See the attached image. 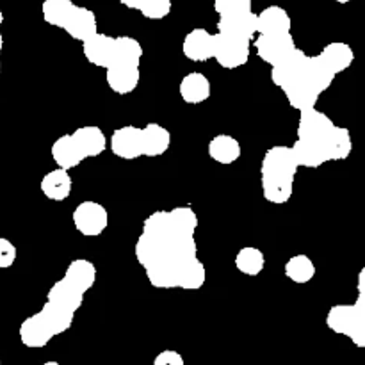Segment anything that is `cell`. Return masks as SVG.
<instances>
[{
	"mask_svg": "<svg viewBox=\"0 0 365 365\" xmlns=\"http://www.w3.org/2000/svg\"><path fill=\"white\" fill-rule=\"evenodd\" d=\"M198 216L191 207L157 210L143 223L135 259L152 287L198 291L205 284V266L198 259L195 232Z\"/></svg>",
	"mask_w": 365,
	"mask_h": 365,
	"instance_id": "6da1fadb",
	"label": "cell"
},
{
	"mask_svg": "<svg viewBox=\"0 0 365 365\" xmlns=\"http://www.w3.org/2000/svg\"><path fill=\"white\" fill-rule=\"evenodd\" d=\"M364 274H359V298L353 305H334L327 316V327L339 335H346L355 342L356 348L365 346V302H364Z\"/></svg>",
	"mask_w": 365,
	"mask_h": 365,
	"instance_id": "7a4b0ae2",
	"label": "cell"
},
{
	"mask_svg": "<svg viewBox=\"0 0 365 365\" xmlns=\"http://www.w3.org/2000/svg\"><path fill=\"white\" fill-rule=\"evenodd\" d=\"M250 43L245 39L232 38V36L216 32L212 39V59L227 70H235L248 63Z\"/></svg>",
	"mask_w": 365,
	"mask_h": 365,
	"instance_id": "3957f363",
	"label": "cell"
},
{
	"mask_svg": "<svg viewBox=\"0 0 365 365\" xmlns=\"http://www.w3.org/2000/svg\"><path fill=\"white\" fill-rule=\"evenodd\" d=\"M71 220H73L75 230L78 234H82L84 237H98L109 225V212L102 203L86 200L75 207Z\"/></svg>",
	"mask_w": 365,
	"mask_h": 365,
	"instance_id": "277c9868",
	"label": "cell"
},
{
	"mask_svg": "<svg viewBox=\"0 0 365 365\" xmlns=\"http://www.w3.org/2000/svg\"><path fill=\"white\" fill-rule=\"evenodd\" d=\"M253 46H255L257 56L264 63L274 66L296 48V43L291 32L287 34H259V38L253 41Z\"/></svg>",
	"mask_w": 365,
	"mask_h": 365,
	"instance_id": "5b68a950",
	"label": "cell"
},
{
	"mask_svg": "<svg viewBox=\"0 0 365 365\" xmlns=\"http://www.w3.org/2000/svg\"><path fill=\"white\" fill-rule=\"evenodd\" d=\"M106 81L107 86L118 95H128L138 88L141 81V70L138 63H121V61H113L106 68Z\"/></svg>",
	"mask_w": 365,
	"mask_h": 365,
	"instance_id": "8992f818",
	"label": "cell"
},
{
	"mask_svg": "<svg viewBox=\"0 0 365 365\" xmlns=\"http://www.w3.org/2000/svg\"><path fill=\"white\" fill-rule=\"evenodd\" d=\"M299 164L296 160L294 152L291 146L277 145L271 146L264 153L262 164H260V175H289L296 177Z\"/></svg>",
	"mask_w": 365,
	"mask_h": 365,
	"instance_id": "52a82bcc",
	"label": "cell"
},
{
	"mask_svg": "<svg viewBox=\"0 0 365 365\" xmlns=\"http://www.w3.org/2000/svg\"><path fill=\"white\" fill-rule=\"evenodd\" d=\"M216 27L221 34L245 39V41H252L255 34H259L257 32V13H253L252 9L241 11V13L221 14Z\"/></svg>",
	"mask_w": 365,
	"mask_h": 365,
	"instance_id": "ba28073f",
	"label": "cell"
},
{
	"mask_svg": "<svg viewBox=\"0 0 365 365\" xmlns=\"http://www.w3.org/2000/svg\"><path fill=\"white\" fill-rule=\"evenodd\" d=\"M110 152L123 160H132L143 157L141 146V128L134 125H125L116 128L109 139Z\"/></svg>",
	"mask_w": 365,
	"mask_h": 365,
	"instance_id": "9c48e42d",
	"label": "cell"
},
{
	"mask_svg": "<svg viewBox=\"0 0 365 365\" xmlns=\"http://www.w3.org/2000/svg\"><path fill=\"white\" fill-rule=\"evenodd\" d=\"M299 121H298V130H296V138L298 139H309V141H317V139L327 138L328 132L334 128V121L330 116L324 113L317 110L316 107L310 109L299 110Z\"/></svg>",
	"mask_w": 365,
	"mask_h": 365,
	"instance_id": "30bf717a",
	"label": "cell"
},
{
	"mask_svg": "<svg viewBox=\"0 0 365 365\" xmlns=\"http://www.w3.org/2000/svg\"><path fill=\"white\" fill-rule=\"evenodd\" d=\"M63 29L70 38L82 43L98 32V20H96V14L88 7L73 6Z\"/></svg>",
	"mask_w": 365,
	"mask_h": 365,
	"instance_id": "8fae6325",
	"label": "cell"
},
{
	"mask_svg": "<svg viewBox=\"0 0 365 365\" xmlns=\"http://www.w3.org/2000/svg\"><path fill=\"white\" fill-rule=\"evenodd\" d=\"M71 139L84 160L89 157L102 155L107 148L106 134L96 125H86V127L77 128L75 132H71Z\"/></svg>",
	"mask_w": 365,
	"mask_h": 365,
	"instance_id": "7c38bea8",
	"label": "cell"
},
{
	"mask_svg": "<svg viewBox=\"0 0 365 365\" xmlns=\"http://www.w3.org/2000/svg\"><path fill=\"white\" fill-rule=\"evenodd\" d=\"M82 52L93 66L107 68L114 59V38L103 32H96L82 41Z\"/></svg>",
	"mask_w": 365,
	"mask_h": 365,
	"instance_id": "4fadbf2b",
	"label": "cell"
},
{
	"mask_svg": "<svg viewBox=\"0 0 365 365\" xmlns=\"http://www.w3.org/2000/svg\"><path fill=\"white\" fill-rule=\"evenodd\" d=\"M53 339L52 330L43 319L41 314H34L29 316L24 323L20 324V341L25 348L31 349H41L48 344Z\"/></svg>",
	"mask_w": 365,
	"mask_h": 365,
	"instance_id": "5bb4252c",
	"label": "cell"
},
{
	"mask_svg": "<svg viewBox=\"0 0 365 365\" xmlns=\"http://www.w3.org/2000/svg\"><path fill=\"white\" fill-rule=\"evenodd\" d=\"M212 39L214 34H210L207 29H192L191 32L185 34L184 43H182V53L189 61L205 63V61L212 59Z\"/></svg>",
	"mask_w": 365,
	"mask_h": 365,
	"instance_id": "9a60e30c",
	"label": "cell"
},
{
	"mask_svg": "<svg viewBox=\"0 0 365 365\" xmlns=\"http://www.w3.org/2000/svg\"><path fill=\"white\" fill-rule=\"evenodd\" d=\"M307 57L309 56H307L302 48L296 46L285 59H282L280 63L271 66V81H273V84L278 86L280 89H284L292 78H296L302 73Z\"/></svg>",
	"mask_w": 365,
	"mask_h": 365,
	"instance_id": "2e32d148",
	"label": "cell"
},
{
	"mask_svg": "<svg viewBox=\"0 0 365 365\" xmlns=\"http://www.w3.org/2000/svg\"><path fill=\"white\" fill-rule=\"evenodd\" d=\"M291 16L280 6H267L257 14V32L259 34H287L291 32Z\"/></svg>",
	"mask_w": 365,
	"mask_h": 365,
	"instance_id": "e0dca14e",
	"label": "cell"
},
{
	"mask_svg": "<svg viewBox=\"0 0 365 365\" xmlns=\"http://www.w3.org/2000/svg\"><path fill=\"white\" fill-rule=\"evenodd\" d=\"M291 148L292 152H294L299 168H319L323 166L324 163H330L327 153V145H324V138L317 139V141L296 139L294 146H291Z\"/></svg>",
	"mask_w": 365,
	"mask_h": 365,
	"instance_id": "ac0fdd59",
	"label": "cell"
},
{
	"mask_svg": "<svg viewBox=\"0 0 365 365\" xmlns=\"http://www.w3.org/2000/svg\"><path fill=\"white\" fill-rule=\"evenodd\" d=\"M264 198L274 205H282L291 200L294 191V177L289 175H260Z\"/></svg>",
	"mask_w": 365,
	"mask_h": 365,
	"instance_id": "d6986e66",
	"label": "cell"
},
{
	"mask_svg": "<svg viewBox=\"0 0 365 365\" xmlns=\"http://www.w3.org/2000/svg\"><path fill=\"white\" fill-rule=\"evenodd\" d=\"M141 146L145 157H160L170 150L171 134L159 123H148L141 128Z\"/></svg>",
	"mask_w": 365,
	"mask_h": 365,
	"instance_id": "ffe728a7",
	"label": "cell"
},
{
	"mask_svg": "<svg viewBox=\"0 0 365 365\" xmlns=\"http://www.w3.org/2000/svg\"><path fill=\"white\" fill-rule=\"evenodd\" d=\"M317 56L321 57V61L327 64V68L335 75V77H337L339 73H342V71L348 70L353 64V61H355V52H353V48L348 43L342 41L328 43Z\"/></svg>",
	"mask_w": 365,
	"mask_h": 365,
	"instance_id": "44dd1931",
	"label": "cell"
},
{
	"mask_svg": "<svg viewBox=\"0 0 365 365\" xmlns=\"http://www.w3.org/2000/svg\"><path fill=\"white\" fill-rule=\"evenodd\" d=\"M41 192L52 202H64L68 196L71 195V187H73V180H71L68 170L57 168V170L48 171L45 177L41 178Z\"/></svg>",
	"mask_w": 365,
	"mask_h": 365,
	"instance_id": "7402d4cb",
	"label": "cell"
},
{
	"mask_svg": "<svg viewBox=\"0 0 365 365\" xmlns=\"http://www.w3.org/2000/svg\"><path fill=\"white\" fill-rule=\"evenodd\" d=\"M212 86L210 81L200 71H191L180 81V96L185 103H203L210 98Z\"/></svg>",
	"mask_w": 365,
	"mask_h": 365,
	"instance_id": "603a6c76",
	"label": "cell"
},
{
	"mask_svg": "<svg viewBox=\"0 0 365 365\" xmlns=\"http://www.w3.org/2000/svg\"><path fill=\"white\" fill-rule=\"evenodd\" d=\"M302 78L314 89L316 93H324L334 82L335 75L331 73L330 70L327 68V64L321 61L319 56H312L307 57L305 64H303L302 70Z\"/></svg>",
	"mask_w": 365,
	"mask_h": 365,
	"instance_id": "cb8c5ba5",
	"label": "cell"
},
{
	"mask_svg": "<svg viewBox=\"0 0 365 365\" xmlns=\"http://www.w3.org/2000/svg\"><path fill=\"white\" fill-rule=\"evenodd\" d=\"M64 280L73 285L81 292H88L96 282V267L91 260L88 259H75L68 264Z\"/></svg>",
	"mask_w": 365,
	"mask_h": 365,
	"instance_id": "d4e9b609",
	"label": "cell"
},
{
	"mask_svg": "<svg viewBox=\"0 0 365 365\" xmlns=\"http://www.w3.org/2000/svg\"><path fill=\"white\" fill-rule=\"evenodd\" d=\"M241 143L230 134H217L209 143V157L220 164H234L241 159Z\"/></svg>",
	"mask_w": 365,
	"mask_h": 365,
	"instance_id": "484cf974",
	"label": "cell"
},
{
	"mask_svg": "<svg viewBox=\"0 0 365 365\" xmlns=\"http://www.w3.org/2000/svg\"><path fill=\"white\" fill-rule=\"evenodd\" d=\"M282 91L287 96L289 106L296 110H305L310 109V107H316L317 100H319V93L314 91V89L303 81L302 73L296 78H292Z\"/></svg>",
	"mask_w": 365,
	"mask_h": 365,
	"instance_id": "4316f807",
	"label": "cell"
},
{
	"mask_svg": "<svg viewBox=\"0 0 365 365\" xmlns=\"http://www.w3.org/2000/svg\"><path fill=\"white\" fill-rule=\"evenodd\" d=\"M84 292H81L78 289H75L73 285L68 284L64 278H61L59 282L50 287L48 296H46V302H52L56 305L64 307V309H70L73 312H77L78 309L82 307L84 303Z\"/></svg>",
	"mask_w": 365,
	"mask_h": 365,
	"instance_id": "83f0119b",
	"label": "cell"
},
{
	"mask_svg": "<svg viewBox=\"0 0 365 365\" xmlns=\"http://www.w3.org/2000/svg\"><path fill=\"white\" fill-rule=\"evenodd\" d=\"M324 145H327V153L330 160H344L348 159L349 153L353 150L351 134L348 128L337 127L334 125L328 135L324 138Z\"/></svg>",
	"mask_w": 365,
	"mask_h": 365,
	"instance_id": "f1b7e54d",
	"label": "cell"
},
{
	"mask_svg": "<svg viewBox=\"0 0 365 365\" xmlns=\"http://www.w3.org/2000/svg\"><path fill=\"white\" fill-rule=\"evenodd\" d=\"M52 159L57 164V168H63V170L77 168L84 160L78 153L73 139H71V134L61 135L56 139V143L52 145Z\"/></svg>",
	"mask_w": 365,
	"mask_h": 365,
	"instance_id": "f546056e",
	"label": "cell"
},
{
	"mask_svg": "<svg viewBox=\"0 0 365 365\" xmlns=\"http://www.w3.org/2000/svg\"><path fill=\"white\" fill-rule=\"evenodd\" d=\"M39 314H41V317L46 321V324L50 327L53 337L70 330L71 324H73V319H75L73 310L64 309V307L56 305V303H52V302H46L45 305H43V309L39 310Z\"/></svg>",
	"mask_w": 365,
	"mask_h": 365,
	"instance_id": "4dcf8cb0",
	"label": "cell"
},
{
	"mask_svg": "<svg viewBox=\"0 0 365 365\" xmlns=\"http://www.w3.org/2000/svg\"><path fill=\"white\" fill-rule=\"evenodd\" d=\"M285 277L289 278L294 284L303 285L312 282V278L316 277V264L305 253H298V255L291 257V259L285 262L284 266Z\"/></svg>",
	"mask_w": 365,
	"mask_h": 365,
	"instance_id": "1f68e13d",
	"label": "cell"
},
{
	"mask_svg": "<svg viewBox=\"0 0 365 365\" xmlns=\"http://www.w3.org/2000/svg\"><path fill=\"white\" fill-rule=\"evenodd\" d=\"M237 271H241L242 274H248V277H257L264 271L266 266V257L255 246H245L237 252L234 260Z\"/></svg>",
	"mask_w": 365,
	"mask_h": 365,
	"instance_id": "d6a6232c",
	"label": "cell"
},
{
	"mask_svg": "<svg viewBox=\"0 0 365 365\" xmlns=\"http://www.w3.org/2000/svg\"><path fill=\"white\" fill-rule=\"evenodd\" d=\"M75 4L71 0H45L41 6L43 20L53 27L63 29Z\"/></svg>",
	"mask_w": 365,
	"mask_h": 365,
	"instance_id": "836d02e7",
	"label": "cell"
},
{
	"mask_svg": "<svg viewBox=\"0 0 365 365\" xmlns=\"http://www.w3.org/2000/svg\"><path fill=\"white\" fill-rule=\"evenodd\" d=\"M143 45L132 36H118L114 38V59L121 63L141 64Z\"/></svg>",
	"mask_w": 365,
	"mask_h": 365,
	"instance_id": "e575fe53",
	"label": "cell"
},
{
	"mask_svg": "<svg viewBox=\"0 0 365 365\" xmlns=\"http://www.w3.org/2000/svg\"><path fill=\"white\" fill-rule=\"evenodd\" d=\"M171 0H143L138 11L148 20H163L171 13Z\"/></svg>",
	"mask_w": 365,
	"mask_h": 365,
	"instance_id": "d590c367",
	"label": "cell"
},
{
	"mask_svg": "<svg viewBox=\"0 0 365 365\" xmlns=\"http://www.w3.org/2000/svg\"><path fill=\"white\" fill-rule=\"evenodd\" d=\"M252 9V0H214V11L217 14H232Z\"/></svg>",
	"mask_w": 365,
	"mask_h": 365,
	"instance_id": "8d00e7d4",
	"label": "cell"
},
{
	"mask_svg": "<svg viewBox=\"0 0 365 365\" xmlns=\"http://www.w3.org/2000/svg\"><path fill=\"white\" fill-rule=\"evenodd\" d=\"M16 246L6 237H0V269H9L16 260Z\"/></svg>",
	"mask_w": 365,
	"mask_h": 365,
	"instance_id": "74e56055",
	"label": "cell"
},
{
	"mask_svg": "<svg viewBox=\"0 0 365 365\" xmlns=\"http://www.w3.org/2000/svg\"><path fill=\"white\" fill-rule=\"evenodd\" d=\"M153 365H185L184 356L180 355L175 349H166V351H160L159 355L153 360Z\"/></svg>",
	"mask_w": 365,
	"mask_h": 365,
	"instance_id": "f35d334b",
	"label": "cell"
},
{
	"mask_svg": "<svg viewBox=\"0 0 365 365\" xmlns=\"http://www.w3.org/2000/svg\"><path fill=\"white\" fill-rule=\"evenodd\" d=\"M120 2L123 4V6L127 7V9H135V11H138L139 6H141L143 0H120Z\"/></svg>",
	"mask_w": 365,
	"mask_h": 365,
	"instance_id": "ab89813d",
	"label": "cell"
},
{
	"mask_svg": "<svg viewBox=\"0 0 365 365\" xmlns=\"http://www.w3.org/2000/svg\"><path fill=\"white\" fill-rule=\"evenodd\" d=\"M41 365H61V364L56 362V360H48V362H45V364H41Z\"/></svg>",
	"mask_w": 365,
	"mask_h": 365,
	"instance_id": "60d3db41",
	"label": "cell"
},
{
	"mask_svg": "<svg viewBox=\"0 0 365 365\" xmlns=\"http://www.w3.org/2000/svg\"><path fill=\"white\" fill-rule=\"evenodd\" d=\"M2 48H4V38H2V32H0V53H2Z\"/></svg>",
	"mask_w": 365,
	"mask_h": 365,
	"instance_id": "b9f144b4",
	"label": "cell"
},
{
	"mask_svg": "<svg viewBox=\"0 0 365 365\" xmlns=\"http://www.w3.org/2000/svg\"><path fill=\"white\" fill-rule=\"evenodd\" d=\"M2 24H4V13L2 9H0V27H2Z\"/></svg>",
	"mask_w": 365,
	"mask_h": 365,
	"instance_id": "7bdbcfd3",
	"label": "cell"
},
{
	"mask_svg": "<svg viewBox=\"0 0 365 365\" xmlns=\"http://www.w3.org/2000/svg\"><path fill=\"white\" fill-rule=\"evenodd\" d=\"M335 2H337V4H348V2H351V0H335Z\"/></svg>",
	"mask_w": 365,
	"mask_h": 365,
	"instance_id": "ee69618b",
	"label": "cell"
},
{
	"mask_svg": "<svg viewBox=\"0 0 365 365\" xmlns=\"http://www.w3.org/2000/svg\"><path fill=\"white\" fill-rule=\"evenodd\" d=\"M0 73H2V63H0Z\"/></svg>",
	"mask_w": 365,
	"mask_h": 365,
	"instance_id": "f6af8a7d",
	"label": "cell"
},
{
	"mask_svg": "<svg viewBox=\"0 0 365 365\" xmlns=\"http://www.w3.org/2000/svg\"><path fill=\"white\" fill-rule=\"evenodd\" d=\"M0 365H2V362H0Z\"/></svg>",
	"mask_w": 365,
	"mask_h": 365,
	"instance_id": "bcb514c9",
	"label": "cell"
}]
</instances>
